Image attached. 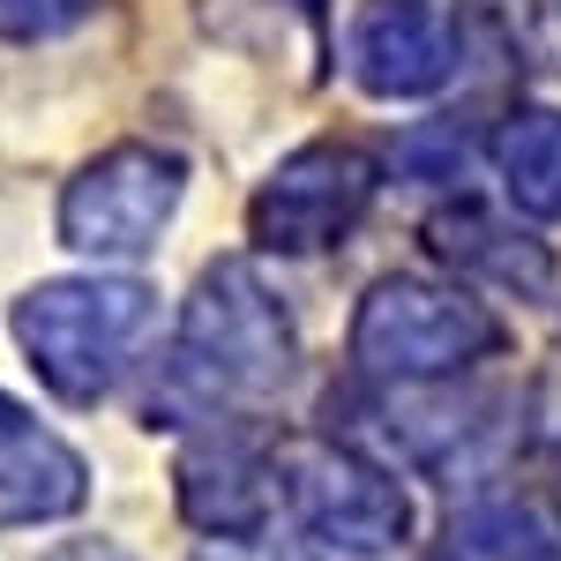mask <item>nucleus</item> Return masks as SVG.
Instances as JSON below:
<instances>
[{
  "instance_id": "f257e3e1",
  "label": "nucleus",
  "mask_w": 561,
  "mask_h": 561,
  "mask_svg": "<svg viewBox=\"0 0 561 561\" xmlns=\"http://www.w3.org/2000/svg\"><path fill=\"white\" fill-rule=\"evenodd\" d=\"M285 375H293V322L277 293L255 277V262L203 270L195 300L180 314L173 389L203 404H232V397H270Z\"/></svg>"
},
{
  "instance_id": "f03ea898",
  "label": "nucleus",
  "mask_w": 561,
  "mask_h": 561,
  "mask_svg": "<svg viewBox=\"0 0 561 561\" xmlns=\"http://www.w3.org/2000/svg\"><path fill=\"white\" fill-rule=\"evenodd\" d=\"M150 330V285L135 277H60L15 300V337L38 382L68 404H98Z\"/></svg>"
},
{
  "instance_id": "7ed1b4c3",
  "label": "nucleus",
  "mask_w": 561,
  "mask_h": 561,
  "mask_svg": "<svg viewBox=\"0 0 561 561\" xmlns=\"http://www.w3.org/2000/svg\"><path fill=\"white\" fill-rule=\"evenodd\" d=\"M502 352V322L457 285L427 277H382L352 314V359L389 382H442Z\"/></svg>"
},
{
  "instance_id": "20e7f679",
  "label": "nucleus",
  "mask_w": 561,
  "mask_h": 561,
  "mask_svg": "<svg viewBox=\"0 0 561 561\" xmlns=\"http://www.w3.org/2000/svg\"><path fill=\"white\" fill-rule=\"evenodd\" d=\"M180 210V158L165 150H105L98 165L68 180L60 195V240L76 255H98V262H128L142 248H158L165 217Z\"/></svg>"
},
{
  "instance_id": "39448f33",
  "label": "nucleus",
  "mask_w": 561,
  "mask_h": 561,
  "mask_svg": "<svg viewBox=\"0 0 561 561\" xmlns=\"http://www.w3.org/2000/svg\"><path fill=\"white\" fill-rule=\"evenodd\" d=\"M285 494H293V517L314 547H337V554H382L412 531V502L404 486L330 442H307L285 457Z\"/></svg>"
},
{
  "instance_id": "423d86ee",
  "label": "nucleus",
  "mask_w": 561,
  "mask_h": 561,
  "mask_svg": "<svg viewBox=\"0 0 561 561\" xmlns=\"http://www.w3.org/2000/svg\"><path fill=\"white\" fill-rule=\"evenodd\" d=\"M367 195H375V165H367V150H352V142H307L293 150L277 173L262 180L255 195V240L262 248H277V255H314V248H337L359 210H367Z\"/></svg>"
},
{
  "instance_id": "0eeeda50",
  "label": "nucleus",
  "mask_w": 561,
  "mask_h": 561,
  "mask_svg": "<svg viewBox=\"0 0 561 561\" xmlns=\"http://www.w3.org/2000/svg\"><path fill=\"white\" fill-rule=\"evenodd\" d=\"M352 83L367 98H427L449 83L457 45L434 0H367L352 15Z\"/></svg>"
},
{
  "instance_id": "6e6552de",
  "label": "nucleus",
  "mask_w": 561,
  "mask_h": 561,
  "mask_svg": "<svg viewBox=\"0 0 561 561\" xmlns=\"http://www.w3.org/2000/svg\"><path fill=\"white\" fill-rule=\"evenodd\" d=\"M180 510L195 531H217V539H255L270 510H277V486H270V465L248 434H203L187 457H180Z\"/></svg>"
},
{
  "instance_id": "1a4fd4ad",
  "label": "nucleus",
  "mask_w": 561,
  "mask_h": 561,
  "mask_svg": "<svg viewBox=\"0 0 561 561\" xmlns=\"http://www.w3.org/2000/svg\"><path fill=\"white\" fill-rule=\"evenodd\" d=\"M449 554L457 561H561V502L531 486L479 494L465 517L449 524Z\"/></svg>"
},
{
  "instance_id": "9d476101",
  "label": "nucleus",
  "mask_w": 561,
  "mask_h": 561,
  "mask_svg": "<svg viewBox=\"0 0 561 561\" xmlns=\"http://www.w3.org/2000/svg\"><path fill=\"white\" fill-rule=\"evenodd\" d=\"M83 457L60 442V434H8L0 442V524H45V517H68L83 502Z\"/></svg>"
},
{
  "instance_id": "9b49d317",
  "label": "nucleus",
  "mask_w": 561,
  "mask_h": 561,
  "mask_svg": "<svg viewBox=\"0 0 561 561\" xmlns=\"http://www.w3.org/2000/svg\"><path fill=\"white\" fill-rule=\"evenodd\" d=\"M434 248L457 262V270H472L486 285H502V293H517V300H539V293L554 285V255H547L531 232H510L502 217H486V210L434 217Z\"/></svg>"
},
{
  "instance_id": "f8f14e48",
  "label": "nucleus",
  "mask_w": 561,
  "mask_h": 561,
  "mask_svg": "<svg viewBox=\"0 0 561 561\" xmlns=\"http://www.w3.org/2000/svg\"><path fill=\"white\" fill-rule=\"evenodd\" d=\"M494 165H502V187L524 217H561V113L524 105L494 142Z\"/></svg>"
},
{
  "instance_id": "ddd939ff",
  "label": "nucleus",
  "mask_w": 561,
  "mask_h": 561,
  "mask_svg": "<svg viewBox=\"0 0 561 561\" xmlns=\"http://www.w3.org/2000/svg\"><path fill=\"white\" fill-rule=\"evenodd\" d=\"M98 0H0V38L15 45H38V38H60V31H76Z\"/></svg>"
},
{
  "instance_id": "4468645a",
  "label": "nucleus",
  "mask_w": 561,
  "mask_h": 561,
  "mask_svg": "<svg viewBox=\"0 0 561 561\" xmlns=\"http://www.w3.org/2000/svg\"><path fill=\"white\" fill-rule=\"evenodd\" d=\"M53 561H128L121 547H105V539H83V547H60Z\"/></svg>"
},
{
  "instance_id": "2eb2a0df",
  "label": "nucleus",
  "mask_w": 561,
  "mask_h": 561,
  "mask_svg": "<svg viewBox=\"0 0 561 561\" xmlns=\"http://www.w3.org/2000/svg\"><path fill=\"white\" fill-rule=\"evenodd\" d=\"M31 427V420H23V404H15V397H0V442H8V434H23Z\"/></svg>"
},
{
  "instance_id": "dca6fc26",
  "label": "nucleus",
  "mask_w": 561,
  "mask_h": 561,
  "mask_svg": "<svg viewBox=\"0 0 561 561\" xmlns=\"http://www.w3.org/2000/svg\"><path fill=\"white\" fill-rule=\"evenodd\" d=\"M449 561H457V554H449Z\"/></svg>"
},
{
  "instance_id": "f3484780",
  "label": "nucleus",
  "mask_w": 561,
  "mask_h": 561,
  "mask_svg": "<svg viewBox=\"0 0 561 561\" xmlns=\"http://www.w3.org/2000/svg\"><path fill=\"white\" fill-rule=\"evenodd\" d=\"M554 8H561V0H554Z\"/></svg>"
}]
</instances>
